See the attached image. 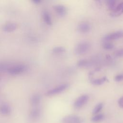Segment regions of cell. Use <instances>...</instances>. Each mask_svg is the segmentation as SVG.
Returning a JSON list of instances; mask_svg holds the SVG:
<instances>
[{"mask_svg": "<svg viewBox=\"0 0 123 123\" xmlns=\"http://www.w3.org/2000/svg\"><path fill=\"white\" fill-rule=\"evenodd\" d=\"M90 44L87 42H82L78 43L75 47L74 52L77 55H83L89 50Z\"/></svg>", "mask_w": 123, "mask_h": 123, "instance_id": "1", "label": "cell"}, {"mask_svg": "<svg viewBox=\"0 0 123 123\" xmlns=\"http://www.w3.org/2000/svg\"><path fill=\"white\" fill-rule=\"evenodd\" d=\"M26 70V66L24 64H16L7 69V72L11 75H18L22 74Z\"/></svg>", "mask_w": 123, "mask_h": 123, "instance_id": "2", "label": "cell"}, {"mask_svg": "<svg viewBox=\"0 0 123 123\" xmlns=\"http://www.w3.org/2000/svg\"><path fill=\"white\" fill-rule=\"evenodd\" d=\"M69 86L68 84H62L57 86L51 89H49L46 93V95L48 96H53L64 91Z\"/></svg>", "mask_w": 123, "mask_h": 123, "instance_id": "3", "label": "cell"}, {"mask_svg": "<svg viewBox=\"0 0 123 123\" xmlns=\"http://www.w3.org/2000/svg\"><path fill=\"white\" fill-rule=\"evenodd\" d=\"M89 97L87 95H83L79 97L74 103V107L76 109H80L88 101Z\"/></svg>", "mask_w": 123, "mask_h": 123, "instance_id": "4", "label": "cell"}, {"mask_svg": "<svg viewBox=\"0 0 123 123\" xmlns=\"http://www.w3.org/2000/svg\"><path fill=\"white\" fill-rule=\"evenodd\" d=\"M122 37H123V31H118L105 36L103 38V40L104 41H110L118 39Z\"/></svg>", "mask_w": 123, "mask_h": 123, "instance_id": "5", "label": "cell"}, {"mask_svg": "<svg viewBox=\"0 0 123 123\" xmlns=\"http://www.w3.org/2000/svg\"><path fill=\"white\" fill-rule=\"evenodd\" d=\"M62 122L63 123H82L83 120L78 116L71 115L64 117Z\"/></svg>", "mask_w": 123, "mask_h": 123, "instance_id": "6", "label": "cell"}, {"mask_svg": "<svg viewBox=\"0 0 123 123\" xmlns=\"http://www.w3.org/2000/svg\"><path fill=\"white\" fill-rule=\"evenodd\" d=\"M123 13V2L119 4L117 6L111 10L110 13L111 16L112 17H118L120 16Z\"/></svg>", "mask_w": 123, "mask_h": 123, "instance_id": "7", "label": "cell"}, {"mask_svg": "<svg viewBox=\"0 0 123 123\" xmlns=\"http://www.w3.org/2000/svg\"><path fill=\"white\" fill-rule=\"evenodd\" d=\"M53 8L56 13L61 17L64 16L67 13V9L62 5H56Z\"/></svg>", "mask_w": 123, "mask_h": 123, "instance_id": "8", "label": "cell"}, {"mask_svg": "<svg viewBox=\"0 0 123 123\" xmlns=\"http://www.w3.org/2000/svg\"><path fill=\"white\" fill-rule=\"evenodd\" d=\"M91 28L90 24L86 22H83L79 24L77 27L78 30L82 33H86L88 32Z\"/></svg>", "mask_w": 123, "mask_h": 123, "instance_id": "9", "label": "cell"}, {"mask_svg": "<svg viewBox=\"0 0 123 123\" xmlns=\"http://www.w3.org/2000/svg\"><path fill=\"white\" fill-rule=\"evenodd\" d=\"M17 28V25L14 23H8L2 27V30L5 32H12L15 31Z\"/></svg>", "mask_w": 123, "mask_h": 123, "instance_id": "10", "label": "cell"}, {"mask_svg": "<svg viewBox=\"0 0 123 123\" xmlns=\"http://www.w3.org/2000/svg\"><path fill=\"white\" fill-rule=\"evenodd\" d=\"M11 112V108L8 105L3 104L0 106V114L2 115H8Z\"/></svg>", "mask_w": 123, "mask_h": 123, "instance_id": "11", "label": "cell"}, {"mask_svg": "<svg viewBox=\"0 0 123 123\" xmlns=\"http://www.w3.org/2000/svg\"><path fill=\"white\" fill-rule=\"evenodd\" d=\"M42 17L44 22L48 25H51L52 24L51 18L50 14L47 11H44L42 13Z\"/></svg>", "mask_w": 123, "mask_h": 123, "instance_id": "12", "label": "cell"}, {"mask_svg": "<svg viewBox=\"0 0 123 123\" xmlns=\"http://www.w3.org/2000/svg\"><path fill=\"white\" fill-rule=\"evenodd\" d=\"M41 97L39 94H34L31 97L30 102L33 106H37L40 102Z\"/></svg>", "mask_w": 123, "mask_h": 123, "instance_id": "13", "label": "cell"}, {"mask_svg": "<svg viewBox=\"0 0 123 123\" xmlns=\"http://www.w3.org/2000/svg\"><path fill=\"white\" fill-rule=\"evenodd\" d=\"M40 114V110L38 108H35L31 110L30 113V117L32 119H36L38 118Z\"/></svg>", "mask_w": 123, "mask_h": 123, "instance_id": "14", "label": "cell"}, {"mask_svg": "<svg viewBox=\"0 0 123 123\" xmlns=\"http://www.w3.org/2000/svg\"><path fill=\"white\" fill-rule=\"evenodd\" d=\"M108 81V79L106 77L104 76L100 78H98V79H95L91 80V83L95 86H99L103 83H104L105 82Z\"/></svg>", "mask_w": 123, "mask_h": 123, "instance_id": "15", "label": "cell"}, {"mask_svg": "<svg viewBox=\"0 0 123 123\" xmlns=\"http://www.w3.org/2000/svg\"><path fill=\"white\" fill-rule=\"evenodd\" d=\"M106 1L108 9L112 10L115 7L117 0H106Z\"/></svg>", "mask_w": 123, "mask_h": 123, "instance_id": "16", "label": "cell"}, {"mask_svg": "<svg viewBox=\"0 0 123 123\" xmlns=\"http://www.w3.org/2000/svg\"><path fill=\"white\" fill-rule=\"evenodd\" d=\"M104 117V116L103 114L97 113L92 118L91 121L94 123H98L102 121Z\"/></svg>", "mask_w": 123, "mask_h": 123, "instance_id": "17", "label": "cell"}, {"mask_svg": "<svg viewBox=\"0 0 123 123\" xmlns=\"http://www.w3.org/2000/svg\"><path fill=\"white\" fill-rule=\"evenodd\" d=\"M65 51V49L63 47H56L52 49L53 53L57 54L62 53Z\"/></svg>", "mask_w": 123, "mask_h": 123, "instance_id": "18", "label": "cell"}, {"mask_svg": "<svg viewBox=\"0 0 123 123\" xmlns=\"http://www.w3.org/2000/svg\"><path fill=\"white\" fill-rule=\"evenodd\" d=\"M103 106V105L102 103H99L98 104H97L93 110V111H92L93 114H96L97 113H98V112L102 110Z\"/></svg>", "mask_w": 123, "mask_h": 123, "instance_id": "19", "label": "cell"}, {"mask_svg": "<svg viewBox=\"0 0 123 123\" xmlns=\"http://www.w3.org/2000/svg\"><path fill=\"white\" fill-rule=\"evenodd\" d=\"M113 47L114 45L109 41H104V43L103 44V48L106 50L111 49Z\"/></svg>", "mask_w": 123, "mask_h": 123, "instance_id": "20", "label": "cell"}, {"mask_svg": "<svg viewBox=\"0 0 123 123\" xmlns=\"http://www.w3.org/2000/svg\"><path fill=\"white\" fill-rule=\"evenodd\" d=\"M88 64V61L86 60H81L77 62V65L78 67H85Z\"/></svg>", "mask_w": 123, "mask_h": 123, "instance_id": "21", "label": "cell"}, {"mask_svg": "<svg viewBox=\"0 0 123 123\" xmlns=\"http://www.w3.org/2000/svg\"><path fill=\"white\" fill-rule=\"evenodd\" d=\"M115 80L116 82H120L123 80V74H121L117 75L115 77Z\"/></svg>", "mask_w": 123, "mask_h": 123, "instance_id": "22", "label": "cell"}, {"mask_svg": "<svg viewBox=\"0 0 123 123\" xmlns=\"http://www.w3.org/2000/svg\"><path fill=\"white\" fill-rule=\"evenodd\" d=\"M115 55L117 57H123V49L116 51Z\"/></svg>", "mask_w": 123, "mask_h": 123, "instance_id": "23", "label": "cell"}, {"mask_svg": "<svg viewBox=\"0 0 123 123\" xmlns=\"http://www.w3.org/2000/svg\"><path fill=\"white\" fill-rule=\"evenodd\" d=\"M118 104L121 107L123 108V96L120 98L118 100Z\"/></svg>", "mask_w": 123, "mask_h": 123, "instance_id": "24", "label": "cell"}, {"mask_svg": "<svg viewBox=\"0 0 123 123\" xmlns=\"http://www.w3.org/2000/svg\"><path fill=\"white\" fill-rule=\"evenodd\" d=\"M31 0L35 4H39L42 1V0Z\"/></svg>", "mask_w": 123, "mask_h": 123, "instance_id": "25", "label": "cell"}]
</instances>
